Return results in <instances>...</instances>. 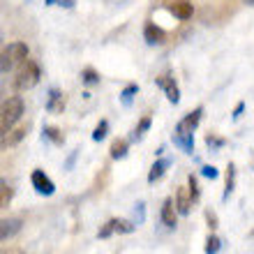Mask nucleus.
Returning <instances> with one entry per match:
<instances>
[{"instance_id":"obj_1","label":"nucleus","mask_w":254,"mask_h":254,"mask_svg":"<svg viewBox=\"0 0 254 254\" xmlns=\"http://www.w3.org/2000/svg\"><path fill=\"white\" fill-rule=\"evenodd\" d=\"M40 76H42L40 65L35 61H26L19 67V72H16L14 86H16V90H30V88H35L40 83Z\"/></svg>"},{"instance_id":"obj_2","label":"nucleus","mask_w":254,"mask_h":254,"mask_svg":"<svg viewBox=\"0 0 254 254\" xmlns=\"http://www.w3.org/2000/svg\"><path fill=\"white\" fill-rule=\"evenodd\" d=\"M26 61H28V47L23 42H12V44H7L2 49V65H0V69H2V74H7L14 65H23Z\"/></svg>"},{"instance_id":"obj_3","label":"nucleus","mask_w":254,"mask_h":254,"mask_svg":"<svg viewBox=\"0 0 254 254\" xmlns=\"http://www.w3.org/2000/svg\"><path fill=\"white\" fill-rule=\"evenodd\" d=\"M21 116H23V100L21 97H9L2 102V118H0L2 132H9L14 123H19Z\"/></svg>"},{"instance_id":"obj_4","label":"nucleus","mask_w":254,"mask_h":254,"mask_svg":"<svg viewBox=\"0 0 254 254\" xmlns=\"http://www.w3.org/2000/svg\"><path fill=\"white\" fill-rule=\"evenodd\" d=\"M139 227L136 222H127V220H118V217H114V220H109L104 227L100 229V238H109L111 234H132L134 229Z\"/></svg>"},{"instance_id":"obj_5","label":"nucleus","mask_w":254,"mask_h":254,"mask_svg":"<svg viewBox=\"0 0 254 254\" xmlns=\"http://www.w3.org/2000/svg\"><path fill=\"white\" fill-rule=\"evenodd\" d=\"M30 183H33V188H35V192L37 194H44V196H51V194L56 192V185H54V181L49 178L42 169H35L33 171V176H30Z\"/></svg>"},{"instance_id":"obj_6","label":"nucleus","mask_w":254,"mask_h":254,"mask_svg":"<svg viewBox=\"0 0 254 254\" xmlns=\"http://www.w3.org/2000/svg\"><path fill=\"white\" fill-rule=\"evenodd\" d=\"M201 116H203V107H196L192 114H188L181 123H178V125H176V132L194 134V129H196V127H199V123H201Z\"/></svg>"},{"instance_id":"obj_7","label":"nucleus","mask_w":254,"mask_h":254,"mask_svg":"<svg viewBox=\"0 0 254 254\" xmlns=\"http://www.w3.org/2000/svg\"><path fill=\"white\" fill-rule=\"evenodd\" d=\"M157 86L167 93V97H169V102H171V104H178V102H181V90H178V86H176L174 76H169V74L160 76V79H157Z\"/></svg>"},{"instance_id":"obj_8","label":"nucleus","mask_w":254,"mask_h":254,"mask_svg":"<svg viewBox=\"0 0 254 254\" xmlns=\"http://www.w3.org/2000/svg\"><path fill=\"white\" fill-rule=\"evenodd\" d=\"M169 12L174 14L176 19L188 21V19H192L194 7H192V2H190V0H174V2L169 5Z\"/></svg>"},{"instance_id":"obj_9","label":"nucleus","mask_w":254,"mask_h":254,"mask_svg":"<svg viewBox=\"0 0 254 254\" xmlns=\"http://www.w3.org/2000/svg\"><path fill=\"white\" fill-rule=\"evenodd\" d=\"M21 224H23V222H21L19 217H7V220H2L0 222V238H2V241L14 238V236L21 231Z\"/></svg>"},{"instance_id":"obj_10","label":"nucleus","mask_w":254,"mask_h":254,"mask_svg":"<svg viewBox=\"0 0 254 254\" xmlns=\"http://www.w3.org/2000/svg\"><path fill=\"white\" fill-rule=\"evenodd\" d=\"M176 213H178L176 201L174 199H164V203H162V222H164V227H169V229L176 227Z\"/></svg>"},{"instance_id":"obj_11","label":"nucleus","mask_w":254,"mask_h":254,"mask_svg":"<svg viewBox=\"0 0 254 254\" xmlns=\"http://www.w3.org/2000/svg\"><path fill=\"white\" fill-rule=\"evenodd\" d=\"M192 203H194V199H192L190 188H181V190H178V194H176V208H178V213L188 215L190 208H192Z\"/></svg>"},{"instance_id":"obj_12","label":"nucleus","mask_w":254,"mask_h":254,"mask_svg":"<svg viewBox=\"0 0 254 254\" xmlns=\"http://www.w3.org/2000/svg\"><path fill=\"white\" fill-rule=\"evenodd\" d=\"M143 40H146L148 44H162V42L167 40V33H164L160 26H155V23H146V28H143Z\"/></svg>"},{"instance_id":"obj_13","label":"nucleus","mask_w":254,"mask_h":254,"mask_svg":"<svg viewBox=\"0 0 254 254\" xmlns=\"http://www.w3.org/2000/svg\"><path fill=\"white\" fill-rule=\"evenodd\" d=\"M47 109L51 114H63V109H65V97H63V93L58 88H51V90H49Z\"/></svg>"},{"instance_id":"obj_14","label":"nucleus","mask_w":254,"mask_h":254,"mask_svg":"<svg viewBox=\"0 0 254 254\" xmlns=\"http://www.w3.org/2000/svg\"><path fill=\"white\" fill-rule=\"evenodd\" d=\"M171 167V160H167V157H162V160H157L153 164V169H150V171H148V183H150V185H153L155 181H160L162 176L167 174V169Z\"/></svg>"},{"instance_id":"obj_15","label":"nucleus","mask_w":254,"mask_h":254,"mask_svg":"<svg viewBox=\"0 0 254 254\" xmlns=\"http://www.w3.org/2000/svg\"><path fill=\"white\" fill-rule=\"evenodd\" d=\"M174 143L181 148L183 153H192L194 150V134H183V132H176L174 134Z\"/></svg>"},{"instance_id":"obj_16","label":"nucleus","mask_w":254,"mask_h":254,"mask_svg":"<svg viewBox=\"0 0 254 254\" xmlns=\"http://www.w3.org/2000/svg\"><path fill=\"white\" fill-rule=\"evenodd\" d=\"M28 134L26 127H16V129H9V132H5V136H2V146H16V143H21L23 141V136Z\"/></svg>"},{"instance_id":"obj_17","label":"nucleus","mask_w":254,"mask_h":254,"mask_svg":"<svg viewBox=\"0 0 254 254\" xmlns=\"http://www.w3.org/2000/svg\"><path fill=\"white\" fill-rule=\"evenodd\" d=\"M234 188H236V164H231V162H229V167H227V185H224V194H222V201H227L229 196H231Z\"/></svg>"},{"instance_id":"obj_18","label":"nucleus","mask_w":254,"mask_h":254,"mask_svg":"<svg viewBox=\"0 0 254 254\" xmlns=\"http://www.w3.org/2000/svg\"><path fill=\"white\" fill-rule=\"evenodd\" d=\"M127 148H129V141L116 139L114 143H111V157H114V160H123L127 155Z\"/></svg>"},{"instance_id":"obj_19","label":"nucleus","mask_w":254,"mask_h":254,"mask_svg":"<svg viewBox=\"0 0 254 254\" xmlns=\"http://www.w3.org/2000/svg\"><path fill=\"white\" fill-rule=\"evenodd\" d=\"M150 123H153V118L150 116H143L139 121V125H136V129H134V134H132V139L134 141H139V139H143V134L150 129Z\"/></svg>"},{"instance_id":"obj_20","label":"nucleus","mask_w":254,"mask_h":254,"mask_svg":"<svg viewBox=\"0 0 254 254\" xmlns=\"http://www.w3.org/2000/svg\"><path fill=\"white\" fill-rule=\"evenodd\" d=\"M139 93V86L136 83H129V86L125 88L121 93V102H123V107H132V100H134V95Z\"/></svg>"},{"instance_id":"obj_21","label":"nucleus","mask_w":254,"mask_h":254,"mask_svg":"<svg viewBox=\"0 0 254 254\" xmlns=\"http://www.w3.org/2000/svg\"><path fill=\"white\" fill-rule=\"evenodd\" d=\"M42 136H47L49 141H54V143H58V146L65 143V134H63L58 127H44V134H42Z\"/></svg>"},{"instance_id":"obj_22","label":"nucleus","mask_w":254,"mask_h":254,"mask_svg":"<svg viewBox=\"0 0 254 254\" xmlns=\"http://www.w3.org/2000/svg\"><path fill=\"white\" fill-rule=\"evenodd\" d=\"M12 196H14L12 188H9V185H7V183L2 181V183H0V206L7 208L9 203H12Z\"/></svg>"},{"instance_id":"obj_23","label":"nucleus","mask_w":254,"mask_h":254,"mask_svg":"<svg viewBox=\"0 0 254 254\" xmlns=\"http://www.w3.org/2000/svg\"><path fill=\"white\" fill-rule=\"evenodd\" d=\"M81 81H83L86 86H95V83H100V74L95 72L93 67H86V69L81 72Z\"/></svg>"},{"instance_id":"obj_24","label":"nucleus","mask_w":254,"mask_h":254,"mask_svg":"<svg viewBox=\"0 0 254 254\" xmlns=\"http://www.w3.org/2000/svg\"><path fill=\"white\" fill-rule=\"evenodd\" d=\"M220 248H222V241L217 238L215 234H210L206 238V254H217L220 252Z\"/></svg>"},{"instance_id":"obj_25","label":"nucleus","mask_w":254,"mask_h":254,"mask_svg":"<svg viewBox=\"0 0 254 254\" xmlns=\"http://www.w3.org/2000/svg\"><path fill=\"white\" fill-rule=\"evenodd\" d=\"M107 134H109V121H100V125L95 127L93 132V141H102Z\"/></svg>"},{"instance_id":"obj_26","label":"nucleus","mask_w":254,"mask_h":254,"mask_svg":"<svg viewBox=\"0 0 254 254\" xmlns=\"http://www.w3.org/2000/svg\"><path fill=\"white\" fill-rule=\"evenodd\" d=\"M206 146L210 148V150H215V148H222V146H224V139L215 136V134H208V136H206Z\"/></svg>"},{"instance_id":"obj_27","label":"nucleus","mask_w":254,"mask_h":254,"mask_svg":"<svg viewBox=\"0 0 254 254\" xmlns=\"http://www.w3.org/2000/svg\"><path fill=\"white\" fill-rule=\"evenodd\" d=\"M134 215H136V224H143V217H146V203H143V201H139V203H136V208H134Z\"/></svg>"},{"instance_id":"obj_28","label":"nucleus","mask_w":254,"mask_h":254,"mask_svg":"<svg viewBox=\"0 0 254 254\" xmlns=\"http://www.w3.org/2000/svg\"><path fill=\"white\" fill-rule=\"evenodd\" d=\"M188 188H190V192H192V199H194V201H199L201 192H199V185H196V178H194V176H190Z\"/></svg>"},{"instance_id":"obj_29","label":"nucleus","mask_w":254,"mask_h":254,"mask_svg":"<svg viewBox=\"0 0 254 254\" xmlns=\"http://www.w3.org/2000/svg\"><path fill=\"white\" fill-rule=\"evenodd\" d=\"M201 174L206 176V178H210V181H215V178L220 176V171H217L215 167H210V164H206V167H201Z\"/></svg>"},{"instance_id":"obj_30","label":"nucleus","mask_w":254,"mask_h":254,"mask_svg":"<svg viewBox=\"0 0 254 254\" xmlns=\"http://www.w3.org/2000/svg\"><path fill=\"white\" fill-rule=\"evenodd\" d=\"M206 222H208V229H217L220 227V222H217V215L213 210H206Z\"/></svg>"},{"instance_id":"obj_31","label":"nucleus","mask_w":254,"mask_h":254,"mask_svg":"<svg viewBox=\"0 0 254 254\" xmlns=\"http://www.w3.org/2000/svg\"><path fill=\"white\" fill-rule=\"evenodd\" d=\"M243 111H245V102H238V107L234 109V121H238V118H241Z\"/></svg>"},{"instance_id":"obj_32","label":"nucleus","mask_w":254,"mask_h":254,"mask_svg":"<svg viewBox=\"0 0 254 254\" xmlns=\"http://www.w3.org/2000/svg\"><path fill=\"white\" fill-rule=\"evenodd\" d=\"M74 2H76V0H63V2H61V7H65V9H72V7H74Z\"/></svg>"},{"instance_id":"obj_33","label":"nucleus","mask_w":254,"mask_h":254,"mask_svg":"<svg viewBox=\"0 0 254 254\" xmlns=\"http://www.w3.org/2000/svg\"><path fill=\"white\" fill-rule=\"evenodd\" d=\"M2 254H23V250H16V248H9V250H2Z\"/></svg>"},{"instance_id":"obj_34","label":"nucleus","mask_w":254,"mask_h":254,"mask_svg":"<svg viewBox=\"0 0 254 254\" xmlns=\"http://www.w3.org/2000/svg\"><path fill=\"white\" fill-rule=\"evenodd\" d=\"M63 0H47V5H61Z\"/></svg>"},{"instance_id":"obj_35","label":"nucleus","mask_w":254,"mask_h":254,"mask_svg":"<svg viewBox=\"0 0 254 254\" xmlns=\"http://www.w3.org/2000/svg\"><path fill=\"white\" fill-rule=\"evenodd\" d=\"M248 2H250V5H254V0H248Z\"/></svg>"}]
</instances>
